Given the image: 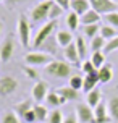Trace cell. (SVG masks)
Here are the masks:
<instances>
[{
  "instance_id": "7a4b0ae2",
  "label": "cell",
  "mask_w": 118,
  "mask_h": 123,
  "mask_svg": "<svg viewBox=\"0 0 118 123\" xmlns=\"http://www.w3.org/2000/svg\"><path fill=\"white\" fill-rule=\"evenodd\" d=\"M57 28V21H49V23H45V25L41 28V29L37 31V34H36V37L32 39L31 42V47L34 50H39V47L42 45L47 39H49L52 34H53V31H55Z\"/></svg>"
},
{
  "instance_id": "f35d334b",
  "label": "cell",
  "mask_w": 118,
  "mask_h": 123,
  "mask_svg": "<svg viewBox=\"0 0 118 123\" xmlns=\"http://www.w3.org/2000/svg\"><path fill=\"white\" fill-rule=\"evenodd\" d=\"M23 122H24V123H37V118H36L34 110H29V112H28L24 117H23Z\"/></svg>"
},
{
  "instance_id": "f546056e",
  "label": "cell",
  "mask_w": 118,
  "mask_h": 123,
  "mask_svg": "<svg viewBox=\"0 0 118 123\" xmlns=\"http://www.w3.org/2000/svg\"><path fill=\"white\" fill-rule=\"evenodd\" d=\"M63 13H65V10H63L60 5H57L55 2H53V5L50 6V12H49V21H57Z\"/></svg>"
},
{
  "instance_id": "d590c367",
  "label": "cell",
  "mask_w": 118,
  "mask_h": 123,
  "mask_svg": "<svg viewBox=\"0 0 118 123\" xmlns=\"http://www.w3.org/2000/svg\"><path fill=\"white\" fill-rule=\"evenodd\" d=\"M2 123H19V117L16 115V112L8 110V112H5V115H3V120H2Z\"/></svg>"
},
{
  "instance_id": "b9f144b4",
  "label": "cell",
  "mask_w": 118,
  "mask_h": 123,
  "mask_svg": "<svg viewBox=\"0 0 118 123\" xmlns=\"http://www.w3.org/2000/svg\"><path fill=\"white\" fill-rule=\"evenodd\" d=\"M8 3H12V5H15V3H19V2H24V0H6Z\"/></svg>"
},
{
  "instance_id": "3957f363",
  "label": "cell",
  "mask_w": 118,
  "mask_h": 123,
  "mask_svg": "<svg viewBox=\"0 0 118 123\" xmlns=\"http://www.w3.org/2000/svg\"><path fill=\"white\" fill-rule=\"evenodd\" d=\"M53 5V0H44L41 3L34 6L29 13L32 23H42L45 19H49V12H50V6Z\"/></svg>"
},
{
  "instance_id": "ffe728a7",
  "label": "cell",
  "mask_w": 118,
  "mask_h": 123,
  "mask_svg": "<svg viewBox=\"0 0 118 123\" xmlns=\"http://www.w3.org/2000/svg\"><path fill=\"white\" fill-rule=\"evenodd\" d=\"M102 102V92H100V89H94V91L87 92L86 94V104L89 105V107H92V109H95L97 105Z\"/></svg>"
},
{
  "instance_id": "83f0119b",
  "label": "cell",
  "mask_w": 118,
  "mask_h": 123,
  "mask_svg": "<svg viewBox=\"0 0 118 123\" xmlns=\"http://www.w3.org/2000/svg\"><path fill=\"white\" fill-rule=\"evenodd\" d=\"M91 62L94 63V67L99 70L100 67L105 65V54L104 50H99V52H92V57H91Z\"/></svg>"
},
{
  "instance_id": "d6a6232c",
  "label": "cell",
  "mask_w": 118,
  "mask_h": 123,
  "mask_svg": "<svg viewBox=\"0 0 118 123\" xmlns=\"http://www.w3.org/2000/svg\"><path fill=\"white\" fill-rule=\"evenodd\" d=\"M65 117H63L62 110H58V109H53V110L49 113V123H63Z\"/></svg>"
},
{
  "instance_id": "7bdbcfd3",
  "label": "cell",
  "mask_w": 118,
  "mask_h": 123,
  "mask_svg": "<svg viewBox=\"0 0 118 123\" xmlns=\"http://www.w3.org/2000/svg\"><path fill=\"white\" fill-rule=\"evenodd\" d=\"M2 31H3V23L0 21V36H2Z\"/></svg>"
},
{
  "instance_id": "74e56055",
  "label": "cell",
  "mask_w": 118,
  "mask_h": 123,
  "mask_svg": "<svg viewBox=\"0 0 118 123\" xmlns=\"http://www.w3.org/2000/svg\"><path fill=\"white\" fill-rule=\"evenodd\" d=\"M105 21L107 25L113 26V28H118V12H112L105 15Z\"/></svg>"
},
{
  "instance_id": "7c38bea8",
  "label": "cell",
  "mask_w": 118,
  "mask_h": 123,
  "mask_svg": "<svg viewBox=\"0 0 118 123\" xmlns=\"http://www.w3.org/2000/svg\"><path fill=\"white\" fill-rule=\"evenodd\" d=\"M32 99L36 100V102H41L44 99L47 97V94H49V84L45 83V81H37L34 86H32Z\"/></svg>"
},
{
  "instance_id": "8992f818",
  "label": "cell",
  "mask_w": 118,
  "mask_h": 123,
  "mask_svg": "<svg viewBox=\"0 0 118 123\" xmlns=\"http://www.w3.org/2000/svg\"><path fill=\"white\" fill-rule=\"evenodd\" d=\"M89 3H91V8L99 15L118 12V3L115 0H89Z\"/></svg>"
},
{
  "instance_id": "4316f807",
  "label": "cell",
  "mask_w": 118,
  "mask_h": 123,
  "mask_svg": "<svg viewBox=\"0 0 118 123\" xmlns=\"http://www.w3.org/2000/svg\"><path fill=\"white\" fill-rule=\"evenodd\" d=\"M76 49H78V54H79V58L81 60H84L87 57V45H86V41H84V37L83 36H78L76 37Z\"/></svg>"
},
{
  "instance_id": "2e32d148",
  "label": "cell",
  "mask_w": 118,
  "mask_h": 123,
  "mask_svg": "<svg viewBox=\"0 0 118 123\" xmlns=\"http://www.w3.org/2000/svg\"><path fill=\"white\" fill-rule=\"evenodd\" d=\"M39 49L42 50L44 54H49V55L53 57V55L57 54V50H58V49H62V47L58 45V42H57L55 36H50L49 39H47V41H45V42H44L42 45L39 47Z\"/></svg>"
},
{
  "instance_id": "30bf717a",
  "label": "cell",
  "mask_w": 118,
  "mask_h": 123,
  "mask_svg": "<svg viewBox=\"0 0 118 123\" xmlns=\"http://www.w3.org/2000/svg\"><path fill=\"white\" fill-rule=\"evenodd\" d=\"M63 55H65L66 60H68V63H71V65L81 68V63H83V62H81V58H79V54H78V49H76V44L75 42H71L68 47L63 49Z\"/></svg>"
},
{
  "instance_id": "e0dca14e",
  "label": "cell",
  "mask_w": 118,
  "mask_h": 123,
  "mask_svg": "<svg viewBox=\"0 0 118 123\" xmlns=\"http://www.w3.org/2000/svg\"><path fill=\"white\" fill-rule=\"evenodd\" d=\"M57 94H60L62 97H65L68 102H75V100H78V97H79V92L76 91V89H73V87L70 86H62L58 87V89H55Z\"/></svg>"
},
{
  "instance_id": "44dd1931",
  "label": "cell",
  "mask_w": 118,
  "mask_h": 123,
  "mask_svg": "<svg viewBox=\"0 0 118 123\" xmlns=\"http://www.w3.org/2000/svg\"><path fill=\"white\" fill-rule=\"evenodd\" d=\"M100 21V15L97 12H94L92 8L89 10L87 13H84L81 16V25L83 26H89V25H97Z\"/></svg>"
},
{
  "instance_id": "ab89813d",
  "label": "cell",
  "mask_w": 118,
  "mask_h": 123,
  "mask_svg": "<svg viewBox=\"0 0 118 123\" xmlns=\"http://www.w3.org/2000/svg\"><path fill=\"white\" fill-rule=\"evenodd\" d=\"M53 2H55L57 5L62 6L65 12H66V10H70V3H71V0H53Z\"/></svg>"
},
{
  "instance_id": "9a60e30c",
  "label": "cell",
  "mask_w": 118,
  "mask_h": 123,
  "mask_svg": "<svg viewBox=\"0 0 118 123\" xmlns=\"http://www.w3.org/2000/svg\"><path fill=\"white\" fill-rule=\"evenodd\" d=\"M55 39H57V42H58V45L62 47V49H65V47H68L71 42H75L73 39V34H71V31H65V29H60V31H57V34H55Z\"/></svg>"
},
{
  "instance_id": "cb8c5ba5",
  "label": "cell",
  "mask_w": 118,
  "mask_h": 123,
  "mask_svg": "<svg viewBox=\"0 0 118 123\" xmlns=\"http://www.w3.org/2000/svg\"><path fill=\"white\" fill-rule=\"evenodd\" d=\"M79 25H81V16L75 13V12L68 13V16H66V26L70 28V31H76L79 28Z\"/></svg>"
},
{
  "instance_id": "7402d4cb",
  "label": "cell",
  "mask_w": 118,
  "mask_h": 123,
  "mask_svg": "<svg viewBox=\"0 0 118 123\" xmlns=\"http://www.w3.org/2000/svg\"><path fill=\"white\" fill-rule=\"evenodd\" d=\"M32 107H34L32 100H29V99H28V100H23V102L16 104V107H15V112H16V115H18L19 118H23L29 110H32Z\"/></svg>"
},
{
  "instance_id": "603a6c76",
  "label": "cell",
  "mask_w": 118,
  "mask_h": 123,
  "mask_svg": "<svg viewBox=\"0 0 118 123\" xmlns=\"http://www.w3.org/2000/svg\"><path fill=\"white\" fill-rule=\"evenodd\" d=\"M32 110L36 113V118H37V123H45L49 120V112L44 105H39V104H34Z\"/></svg>"
},
{
  "instance_id": "5bb4252c",
  "label": "cell",
  "mask_w": 118,
  "mask_h": 123,
  "mask_svg": "<svg viewBox=\"0 0 118 123\" xmlns=\"http://www.w3.org/2000/svg\"><path fill=\"white\" fill-rule=\"evenodd\" d=\"M70 10L78 13L79 16H83L84 13H87L89 10H91V3H89V0H71Z\"/></svg>"
},
{
  "instance_id": "5b68a950",
  "label": "cell",
  "mask_w": 118,
  "mask_h": 123,
  "mask_svg": "<svg viewBox=\"0 0 118 123\" xmlns=\"http://www.w3.org/2000/svg\"><path fill=\"white\" fill-rule=\"evenodd\" d=\"M16 31H18L19 41L23 44V47H31V25L29 21L24 18V16H19L18 18V26H16Z\"/></svg>"
},
{
  "instance_id": "1f68e13d",
  "label": "cell",
  "mask_w": 118,
  "mask_h": 123,
  "mask_svg": "<svg viewBox=\"0 0 118 123\" xmlns=\"http://www.w3.org/2000/svg\"><path fill=\"white\" fill-rule=\"evenodd\" d=\"M83 83H84V78L83 76H79V74H73L71 78H70V87H73V89H76V91H81L83 89Z\"/></svg>"
},
{
  "instance_id": "ee69618b",
  "label": "cell",
  "mask_w": 118,
  "mask_h": 123,
  "mask_svg": "<svg viewBox=\"0 0 118 123\" xmlns=\"http://www.w3.org/2000/svg\"><path fill=\"white\" fill-rule=\"evenodd\" d=\"M0 2H5V0H0Z\"/></svg>"
},
{
  "instance_id": "277c9868",
  "label": "cell",
  "mask_w": 118,
  "mask_h": 123,
  "mask_svg": "<svg viewBox=\"0 0 118 123\" xmlns=\"http://www.w3.org/2000/svg\"><path fill=\"white\" fill-rule=\"evenodd\" d=\"M52 60H55L52 55H49V54H44V52H37V50H34V52H29L28 55L24 57V62L26 65H29V67H47Z\"/></svg>"
},
{
  "instance_id": "4fadbf2b",
  "label": "cell",
  "mask_w": 118,
  "mask_h": 123,
  "mask_svg": "<svg viewBox=\"0 0 118 123\" xmlns=\"http://www.w3.org/2000/svg\"><path fill=\"white\" fill-rule=\"evenodd\" d=\"M99 83L100 81H99V73H97V71H94V73H91V74H86V76H84V83H83V91L86 92V94L94 91Z\"/></svg>"
},
{
  "instance_id": "e575fe53",
  "label": "cell",
  "mask_w": 118,
  "mask_h": 123,
  "mask_svg": "<svg viewBox=\"0 0 118 123\" xmlns=\"http://www.w3.org/2000/svg\"><path fill=\"white\" fill-rule=\"evenodd\" d=\"M117 50H118V36L113 37V39H110V41H107L104 54H112V52H117Z\"/></svg>"
},
{
  "instance_id": "484cf974",
  "label": "cell",
  "mask_w": 118,
  "mask_h": 123,
  "mask_svg": "<svg viewBox=\"0 0 118 123\" xmlns=\"http://www.w3.org/2000/svg\"><path fill=\"white\" fill-rule=\"evenodd\" d=\"M100 36L104 37L105 41H110V39L118 36V31H117V28H113V26H110V25L100 26Z\"/></svg>"
},
{
  "instance_id": "6da1fadb",
  "label": "cell",
  "mask_w": 118,
  "mask_h": 123,
  "mask_svg": "<svg viewBox=\"0 0 118 123\" xmlns=\"http://www.w3.org/2000/svg\"><path fill=\"white\" fill-rule=\"evenodd\" d=\"M45 74H49L52 78H57V80H63V78H71L73 76V68L68 62L63 60H52L44 68Z\"/></svg>"
},
{
  "instance_id": "d4e9b609",
  "label": "cell",
  "mask_w": 118,
  "mask_h": 123,
  "mask_svg": "<svg viewBox=\"0 0 118 123\" xmlns=\"http://www.w3.org/2000/svg\"><path fill=\"white\" fill-rule=\"evenodd\" d=\"M107 107H108V113H110L112 120L118 123V96H115V97L110 99L108 104H107Z\"/></svg>"
},
{
  "instance_id": "f1b7e54d",
  "label": "cell",
  "mask_w": 118,
  "mask_h": 123,
  "mask_svg": "<svg viewBox=\"0 0 118 123\" xmlns=\"http://www.w3.org/2000/svg\"><path fill=\"white\" fill-rule=\"evenodd\" d=\"M105 45H107V41L100 36V34H99V36H95L92 41H91V49H92V52L104 50V49H105Z\"/></svg>"
},
{
  "instance_id": "ba28073f",
  "label": "cell",
  "mask_w": 118,
  "mask_h": 123,
  "mask_svg": "<svg viewBox=\"0 0 118 123\" xmlns=\"http://www.w3.org/2000/svg\"><path fill=\"white\" fill-rule=\"evenodd\" d=\"M76 117L79 123H95L94 118V109L87 104H78L76 105Z\"/></svg>"
},
{
  "instance_id": "f6af8a7d",
  "label": "cell",
  "mask_w": 118,
  "mask_h": 123,
  "mask_svg": "<svg viewBox=\"0 0 118 123\" xmlns=\"http://www.w3.org/2000/svg\"><path fill=\"white\" fill-rule=\"evenodd\" d=\"M117 3H118V0H117Z\"/></svg>"
},
{
  "instance_id": "836d02e7",
  "label": "cell",
  "mask_w": 118,
  "mask_h": 123,
  "mask_svg": "<svg viewBox=\"0 0 118 123\" xmlns=\"http://www.w3.org/2000/svg\"><path fill=\"white\" fill-rule=\"evenodd\" d=\"M23 71H24V74L28 76V78H29V80L36 81V83H37V81H41L39 71H37V70H36L34 67H29V65H28V67H24V68H23Z\"/></svg>"
},
{
  "instance_id": "4dcf8cb0",
  "label": "cell",
  "mask_w": 118,
  "mask_h": 123,
  "mask_svg": "<svg viewBox=\"0 0 118 123\" xmlns=\"http://www.w3.org/2000/svg\"><path fill=\"white\" fill-rule=\"evenodd\" d=\"M100 34V25H89V26H84V36L89 37L91 41H92L95 36H99Z\"/></svg>"
},
{
  "instance_id": "9c48e42d",
  "label": "cell",
  "mask_w": 118,
  "mask_h": 123,
  "mask_svg": "<svg viewBox=\"0 0 118 123\" xmlns=\"http://www.w3.org/2000/svg\"><path fill=\"white\" fill-rule=\"evenodd\" d=\"M13 50H15L13 37L12 36L5 37V41L2 42V45H0V60L3 62V63H5V62H8L13 57Z\"/></svg>"
},
{
  "instance_id": "8fae6325",
  "label": "cell",
  "mask_w": 118,
  "mask_h": 123,
  "mask_svg": "<svg viewBox=\"0 0 118 123\" xmlns=\"http://www.w3.org/2000/svg\"><path fill=\"white\" fill-rule=\"evenodd\" d=\"M94 118H95V123H110L112 122V117L108 113V107H107L105 102H100L94 109Z\"/></svg>"
},
{
  "instance_id": "60d3db41",
  "label": "cell",
  "mask_w": 118,
  "mask_h": 123,
  "mask_svg": "<svg viewBox=\"0 0 118 123\" xmlns=\"http://www.w3.org/2000/svg\"><path fill=\"white\" fill-rule=\"evenodd\" d=\"M63 123H79V120H78V117H76V113H70V115L65 117Z\"/></svg>"
},
{
  "instance_id": "52a82bcc",
  "label": "cell",
  "mask_w": 118,
  "mask_h": 123,
  "mask_svg": "<svg viewBox=\"0 0 118 123\" xmlns=\"http://www.w3.org/2000/svg\"><path fill=\"white\" fill-rule=\"evenodd\" d=\"M18 89V81L15 76H10V74H6V76H2L0 78V96H12L15 94V91Z\"/></svg>"
},
{
  "instance_id": "d6986e66",
  "label": "cell",
  "mask_w": 118,
  "mask_h": 123,
  "mask_svg": "<svg viewBox=\"0 0 118 123\" xmlns=\"http://www.w3.org/2000/svg\"><path fill=\"white\" fill-rule=\"evenodd\" d=\"M45 102L50 105V107H53V109H57V107H60V105H63L65 102H68L65 97H62L60 94H57V91H50L49 94H47V97H45Z\"/></svg>"
},
{
  "instance_id": "8d00e7d4",
  "label": "cell",
  "mask_w": 118,
  "mask_h": 123,
  "mask_svg": "<svg viewBox=\"0 0 118 123\" xmlns=\"http://www.w3.org/2000/svg\"><path fill=\"white\" fill-rule=\"evenodd\" d=\"M81 70H83L84 74H91V73H94V71H97V68L94 67V63L91 60H84L83 62V63H81Z\"/></svg>"
},
{
  "instance_id": "ac0fdd59",
  "label": "cell",
  "mask_w": 118,
  "mask_h": 123,
  "mask_svg": "<svg viewBox=\"0 0 118 123\" xmlns=\"http://www.w3.org/2000/svg\"><path fill=\"white\" fill-rule=\"evenodd\" d=\"M97 73H99V81L102 84H107V83H110L113 78V68L110 63H105L104 67H100L97 70Z\"/></svg>"
}]
</instances>
